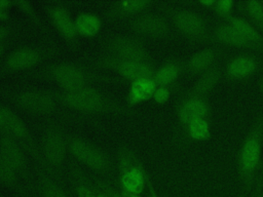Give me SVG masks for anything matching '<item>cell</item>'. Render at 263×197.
<instances>
[{"label": "cell", "mask_w": 263, "mask_h": 197, "mask_svg": "<svg viewBox=\"0 0 263 197\" xmlns=\"http://www.w3.org/2000/svg\"><path fill=\"white\" fill-rule=\"evenodd\" d=\"M22 78L51 81L61 89H76L96 83L123 82L108 74H102L92 67L70 61H59L44 64L38 68L22 73Z\"/></svg>", "instance_id": "1"}, {"label": "cell", "mask_w": 263, "mask_h": 197, "mask_svg": "<svg viewBox=\"0 0 263 197\" xmlns=\"http://www.w3.org/2000/svg\"><path fill=\"white\" fill-rule=\"evenodd\" d=\"M49 90L63 107L80 113L123 116L136 114L134 107L120 103L114 96L92 85L68 90L61 88Z\"/></svg>", "instance_id": "2"}, {"label": "cell", "mask_w": 263, "mask_h": 197, "mask_svg": "<svg viewBox=\"0 0 263 197\" xmlns=\"http://www.w3.org/2000/svg\"><path fill=\"white\" fill-rule=\"evenodd\" d=\"M222 71L214 65L208 71L200 74L194 84L183 92L176 105V115L183 129L194 119L211 118V104L209 94L219 83Z\"/></svg>", "instance_id": "3"}, {"label": "cell", "mask_w": 263, "mask_h": 197, "mask_svg": "<svg viewBox=\"0 0 263 197\" xmlns=\"http://www.w3.org/2000/svg\"><path fill=\"white\" fill-rule=\"evenodd\" d=\"M39 147L45 172L59 179L64 172L69 146L68 133L58 121L49 119L43 123Z\"/></svg>", "instance_id": "4"}, {"label": "cell", "mask_w": 263, "mask_h": 197, "mask_svg": "<svg viewBox=\"0 0 263 197\" xmlns=\"http://www.w3.org/2000/svg\"><path fill=\"white\" fill-rule=\"evenodd\" d=\"M0 96L15 107L35 115H54L63 113V106L49 89L0 85Z\"/></svg>", "instance_id": "5"}, {"label": "cell", "mask_w": 263, "mask_h": 197, "mask_svg": "<svg viewBox=\"0 0 263 197\" xmlns=\"http://www.w3.org/2000/svg\"><path fill=\"white\" fill-rule=\"evenodd\" d=\"M61 53V48L55 44L21 45L0 60V77L38 68Z\"/></svg>", "instance_id": "6"}, {"label": "cell", "mask_w": 263, "mask_h": 197, "mask_svg": "<svg viewBox=\"0 0 263 197\" xmlns=\"http://www.w3.org/2000/svg\"><path fill=\"white\" fill-rule=\"evenodd\" d=\"M263 148V114L260 115L245 136L237 154V173L245 192L254 185L261 163Z\"/></svg>", "instance_id": "7"}, {"label": "cell", "mask_w": 263, "mask_h": 197, "mask_svg": "<svg viewBox=\"0 0 263 197\" xmlns=\"http://www.w3.org/2000/svg\"><path fill=\"white\" fill-rule=\"evenodd\" d=\"M120 190L141 195L147 185L148 173L135 151L122 145L117 151Z\"/></svg>", "instance_id": "8"}, {"label": "cell", "mask_w": 263, "mask_h": 197, "mask_svg": "<svg viewBox=\"0 0 263 197\" xmlns=\"http://www.w3.org/2000/svg\"><path fill=\"white\" fill-rule=\"evenodd\" d=\"M68 146L71 155L93 171L109 174L113 169L110 156L92 142L76 134L68 133Z\"/></svg>", "instance_id": "9"}, {"label": "cell", "mask_w": 263, "mask_h": 197, "mask_svg": "<svg viewBox=\"0 0 263 197\" xmlns=\"http://www.w3.org/2000/svg\"><path fill=\"white\" fill-rule=\"evenodd\" d=\"M0 110L4 121V129L18 143L27 155L35 161L41 171L45 172V165L41 156L40 147L26 122L9 107L0 104Z\"/></svg>", "instance_id": "10"}, {"label": "cell", "mask_w": 263, "mask_h": 197, "mask_svg": "<svg viewBox=\"0 0 263 197\" xmlns=\"http://www.w3.org/2000/svg\"><path fill=\"white\" fill-rule=\"evenodd\" d=\"M90 66L95 69H105L116 72L123 81H135L144 77H153L156 67L154 62H137L123 60L108 55L99 54L88 58Z\"/></svg>", "instance_id": "11"}, {"label": "cell", "mask_w": 263, "mask_h": 197, "mask_svg": "<svg viewBox=\"0 0 263 197\" xmlns=\"http://www.w3.org/2000/svg\"><path fill=\"white\" fill-rule=\"evenodd\" d=\"M163 11L178 32L187 39L205 41L211 38L206 21L196 11L170 5H164Z\"/></svg>", "instance_id": "12"}, {"label": "cell", "mask_w": 263, "mask_h": 197, "mask_svg": "<svg viewBox=\"0 0 263 197\" xmlns=\"http://www.w3.org/2000/svg\"><path fill=\"white\" fill-rule=\"evenodd\" d=\"M102 46L106 54L137 62L153 63V58L148 51L143 40L135 35L113 34L102 40Z\"/></svg>", "instance_id": "13"}, {"label": "cell", "mask_w": 263, "mask_h": 197, "mask_svg": "<svg viewBox=\"0 0 263 197\" xmlns=\"http://www.w3.org/2000/svg\"><path fill=\"white\" fill-rule=\"evenodd\" d=\"M121 22L128 31L141 39H164L172 35L170 22L162 14L156 12L144 11Z\"/></svg>", "instance_id": "14"}, {"label": "cell", "mask_w": 263, "mask_h": 197, "mask_svg": "<svg viewBox=\"0 0 263 197\" xmlns=\"http://www.w3.org/2000/svg\"><path fill=\"white\" fill-rule=\"evenodd\" d=\"M0 153L18 173L24 184L33 190L35 185L29 167L27 153L6 130L0 131Z\"/></svg>", "instance_id": "15"}, {"label": "cell", "mask_w": 263, "mask_h": 197, "mask_svg": "<svg viewBox=\"0 0 263 197\" xmlns=\"http://www.w3.org/2000/svg\"><path fill=\"white\" fill-rule=\"evenodd\" d=\"M44 11L61 37L73 48L78 46V34L75 23L68 7L63 3H47L43 6Z\"/></svg>", "instance_id": "16"}, {"label": "cell", "mask_w": 263, "mask_h": 197, "mask_svg": "<svg viewBox=\"0 0 263 197\" xmlns=\"http://www.w3.org/2000/svg\"><path fill=\"white\" fill-rule=\"evenodd\" d=\"M153 4L151 0H117L109 3L103 15L109 21H124L146 11Z\"/></svg>", "instance_id": "17"}, {"label": "cell", "mask_w": 263, "mask_h": 197, "mask_svg": "<svg viewBox=\"0 0 263 197\" xmlns=\"http://www.w3.org/2000/svg\"><path fill=\"white\" fill-rule=\"evenodd\" d=\"M260 69L259 58L251 52L232 57L225 67V75L230 80H243L253 76Z\"/></svg>", "instance_id": "18"}, {"label": "cell", "mask_w": 263, "mask_h": 197, "mask_svg": "<svg viewBox=\"0 0 263 197\" xmlns=\"http://www.w3.org/2000/svg\"><path fill=\"white\" fill-rule=\"evenodd\" d=\"M211 38L222 44L262 51L259 46L249 41L236 29H234L232 26H230L226 22L219 24L214 29V31L211 33Z\"/></svg>", "instance_id": "19"}, {"label": "cell", "mask_w": 263, "mask_h": 197, "mask_svg": "<svg viewBox=\"0 0 263 197\" xmlns=\"http://www.w3.org/2000/svg\"><path fill=\"white\" fill-rule=\"evenodd\" d=\"M219 56V49L214 46L203 48L192 54L184 64L189 76H199L212 68Z\"/></svg>", "instance_id": "20"}, {"label": "cell", "mask_w": 263, "mask_h": 197, "mask_svg": "<svg viewBox=\"0 0 263 197\" xmlns=\"http://www.w3.org/2000/svg\"><path fill=\"white\" fill-rule=\"evenodd\" d=\"M156 87L157 85L152 77H144L130 82L125 97L127 105L134 107L152 98Z\"/></svg>", "instance_id": "21"}, {"label": "cell", "mask_w": 263, "mask_h": 197, "mask_svg": "<svg viewBox=\"0 0 263 197\" xmlns=\"http://www.w3.org/2000/svg\"><path fill=\"white\" fill-rule=\"evenodd\" d=\"M185 62L178 58H170L160 67L156 68L153 80L157 86L172 85L185 71Z\"/></svg>", "instance_id": "22"}, {"label": "cell", "mask_w": 263, "mask_h": 197, "mask_svg": "<svg viewBox=\"0 0 263 197\" xmlns=\"http://www.w3.org/2000/svg\"><path fill=\"white\" fill-rule=\"evenodd\" d=\"M224 22L228 23L230 26L236 29L249 41L259 46L263 52V34L253 24L248 22L242 16L233 15V14L228 15L224 19Z\"/></svg>", "instance_id": "23"}, {"label": "cell", "mask_w": 263, "mask_h": 197, "mask_svg": "<svg viewBox=\"0 0 263 197\" xmlns=\"http://www.w3.org/2000/svg\"><path fill=\"white\" fill-rule=\"evenodd\" d=\"M78 36L93 37L102 29V18L92 12H81L74 18Z\"/></svg>", "instance_id": "24"}, {"label": "cell", "mask_w": 263, "mask_h": 197, "mask_svg": "<svg viewBox=\"0 0 263 197\" xmlns=\"http://www.w3.org/2000/svg\"><path fill=\"white\" fill-rule=\"evenodd\" d=\"M0 183L14 192L27 195V191L24 186V182L18 175V173L12 168V166L5 160V158L0 153Z\"/></svg>", "instance_id": "25"}, {"label": "cell", "mask_w": 263, "mask_h": 197, "mask_svg": "<svg viewBox=\"0 0 263 197\" xmlns=\"http://www.w3.org/2000/svg\"><path fill=\"white\" fill-rule=\"evenodd\" d=\"M184 132L187 137L192 141H208L211 137L210 120L204 118L194 119L187 124L184 128Z\"/></svg>", "instance_id": "26"}, {"label": "cell", "mask_w": 263, "mask_h": 197, "mask_svg": "<svg viewBox=\"0 0 263 197\" xmlns=\"http://www.w3.org/2000/svg\"><path fill=\"white\" fill-rule=\"evenodd\" d=\"M12 2H13V6H15L20 11H22L25 15H27V17L35 26H37L43 33H45L48 36L51 35V31H50L49 27L46 25L43 17L38 13L37 9L35 8V6L30 1L14 0Z\"/></svg>", "instance_id": "27"}, {"label": "cell", "mask_w": 263, "mask_h": 197, "mask_svg": "<svg viewBox=\"0 0 263 197\" xmlns=\"http://www.w3.org/2000/svg\"><path fill=\"white\" fill-rule=\"evenodd\" d=\"M37 186L42 197H69L53 179L44 171L39 172Z\"/></svg>", "instance_id": "28"}, {"label": "cell", "mask_w": 263, "mask_h": 197, "mask_svg": "<svg viewBox=\"0 0 263 197\" xmlns=\"http://www.w3.org/2000/svg\"><path fill=\"white\" fill-rule=\"evenodd\" d=\"M74 190L78 197H97L93 186L87 182L82 171L75 165L71 168Z\"/></svg>", "instance_id": "29"}, {"label": "cell", "mask_w": 263, "mask_h": 197, "mask_svg": "<svg viewBox=\"0 0 263 197\" xmlns=\"http://www.w3.org/2000/svg\"><path fill=\"white\" fill-rule=\"evenodd\" d=\"M241 10L252 19L253 25L263 34V5L261 1L250 0L239 3Z\"/></svg>", "instance_id": "30"}, {"label": "cell", "mask_w": 263, "mask_h": 197, "mask_svg": "<svg viewBox=\"0 0 263 197\" xmlns=\"http://www.w3.org/2000/svg\"><path fill=\"white\" fill-rule=\"evenodd\" d=\"M234 5L233 0H218L215 1L212 9L221 18L225 19L228 15L232 14V8Z\"/></svg>", "instance_id": "31"}, {"label": "cell", "mask_w": 263, "mask_h": 197, "mask_svg": "<svg viewBox=\"0 0 263 197\" xmlns=\"http://www.w3.org/2000/svg\"><path fill=\"white\" fill-rule=\"evenodd\" d=\"M18 31V26L13 23L0 24V43L10 40L11 36Z\"/></svg>", "instance_id": "32"}, {"label": "cell", "mask_w": 263, "mask_h": 197, "mask_svg": "<svg viewBox=\"0 0 263 197\" xmlns=\"http://www.w3.org/2000/svg\"><path fill=\"white\" fill-rule=\"evenodd\" d=\"M172 94V87L170 86H157L152 98L158 105H162L168 101Z\"/></svg>", "instance_id": "33"}, {"label": "cell", "mask_w": 263, "mask_h": 197, "mask_svg": "<svg viewBox=\"0 0 263 197\" xmlns=\"http://www.w3.org/2000/svg\"><path fill=\"white\" fill-rule=\"evenodd\" d=\"M13 6L11 0H0V22L7 23L10 18V11Z\"/></svg>", "instance_id": "34"}, {"label": "cell", "mask_w": 263, "mask_h": 197, "mask_svg": "<svg viewBox=\"0 0 263 197\" xmlns=\"http://www.w3.org/2000/svg\"><path fill=\"white\" fill-rule=\"evenodd\" d=\"M92 183L95 186L103 189L105 192H107V194L110 196V197H121L119 192H117L116 190H114L109 184H107L106 182L102 181V180H99V179H93L92 180Z\"/></svg>", "instance_id": "35"}, {"label": "cell", "mask_w": 263, "mask_h": 197, "mask_svg": "<svg viewBox=\"0 0 263 197\" xmlns=\"http://www.w3.org/2000/svg\"><path fill=\"white\" fill-rule=\"evenodd\" d=\"M147 187H148L150 197H159L158 193H157V191H156V189H155V187H154V185H153V183H152V181L149 176V174H148V178H147Z\"/></svg>", "instance_id": "36"}, {"label": "cell", "mask_w": 263, "mask_h": 197, "mask_svg": "<svg viewBox=\"0 0 263 197\" xmlns=\"http://www.w3.org/2000/svg\"><path fill=\"white\" fill-rule=\"evenodd\" d=\"M92 186H93V188H95L97 197H110V196L107 194V192H105L103 189H101V188H99V187H97V186H95V185H92Z\"/></svg>", "instance_id": "37"}, {"label": "cell", "mask_w": 263, "mask_h": 197, "mask_svg": "<svg viewBox=\"0 0 263 197\" xmlns=\"http://www.w3.org/2000/svg\"><path fill=\"white\" fill-rule=\"evenodd\" d=\"M9 46V41L4 42V43H0V60L4 56V53L6 52L7 47Z\"/></svg>", "instance_id": "38"}, {"label": "cell", "mask_w": 263, "mask_h": 197, "mask_svg": "<svg viewBox=\"0 0 263 197\" xmlns=\"http://www.w3.org/2000/svg\"><path fill=\"white\" fill-rule=\"evenodd\" d=\"M119 194H120L121 197H142V196L139 195V194L129 193V192H126V191H123V190H120V191H119Z\"/></svg>", "instance_id": "39"}, {"label": "cell", "mask_w": 263, "mask_h": 197, "mask_svg": "<svg viewBox=\"0 0 263 197\" xmlns=\"http://www.w3.org/2000/svg\"><path fill=\"white\" fill-rule=\"evenodd\" d=\"M214 3H215V0H200L199 1V4H201L203 6H206V7H210V8L213 7Z\"/></svg>", "instance_id": "40"}, {"label": "cell", "mask_w": 263, "mask_h": 197, "mask_svg": "<svg viewBox=\"0 0 263 197\" xmlns=\"http://www.w3.org/2000/svg\"><path fill=\"white\" fill-rule=\"evenodd\" d=\"M1 130H5V129H4V121H3L2 113H1V110H0V131Z\"/></svg>", "instance_id": "41"}, {"label": "cell", "mask_w": 263, "mask_h": 197, "mask_svg": "<svg viewBox=\"0 0 263 197\" xmlns=\"http://www.w3.org/2000/svg\"><path fill=\"white\" fill-rule=\"evenodd\" d=\"M260 88H261V92H262V95H263V78H262L261 83H260Z\"/></svg>", "instance_id": "42"}, {"label": "cell", "mask_w": 263, "mask_h": 197, "mask_svg": "<svg viewBox=\"0 0 263 197\" xmlns=\"http://www.w3.org/2000/svg\"><path fill=\"white\" fill-rule=\"evenodd\" d=\"M261 197H263V190H262V194H261Z\"/></svg>", "instance_id": "43"}, {"label": "cell", "mask_w": 263, "mask_h": 197, "mask_svg": "<svg viewBox=\"0 0 263 197\" xmlns=\"http://www.w3.org/2000/svg\"><path fill=\"white\" fill-rule=\"evenodd\" d=\"M262 5H263V1H262Z\"/></svg>", "instance_id": "44"}]
</instances>
